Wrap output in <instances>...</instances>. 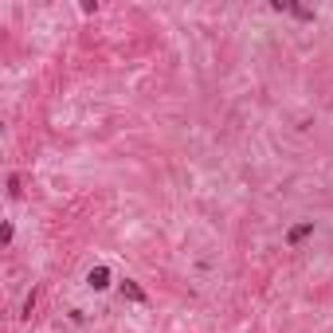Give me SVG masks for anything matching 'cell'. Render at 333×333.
<instances>
[{"instance_id": "6da1fadb", "label": "cell", "mask_w": 333, "mask_h": 333, "mask_svg": "<svg viewBox=\"0 0 333 333\" xmlns=\"http://www.w3.org/2000/svg\"><path fill=\"white\" fill-rule=\"evenodd\" d=\"M122 294H125V298H133V302H145V294H141L133 282H122Z\"/></svg>"}, {"instance_id": "7a4b0ae2", "label": "cell", "mask_w": 333, "mask_h": 333, "mask_svg": "<svg viewBox=\"0 0 333 333\" xmlns=\"http://www.w3.org/2000/svg\"><path fill=\"white\" fill-rule=\"evenodd\" d=\"M310 231H314V223H302V227H294V231H290V243H298V239H306Z\"/></svg>"}, {"instance_id": "3957f363", "label": "cell", "mask_w": 333, "mask_h": 333, "mask_svg": "<svg viewBox=\"0 0 333 333\" xmlns=\"http://www.w3.org/2000/svg\"><path fill=\"white\" fill-rule=\"evenodd\" d=\"M90 286H106V271H94V275H90Z\"/></svg>"}]
</instances>
